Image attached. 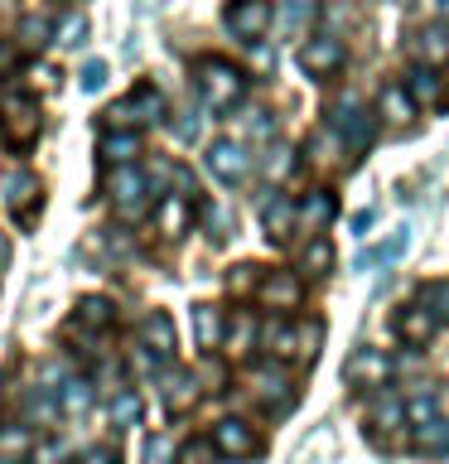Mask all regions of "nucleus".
Returning <instances> with one entry per match:
<instances>
[{"instance_id": "nucleus-1", "label": "nucleus", "mask_w": 449, "mask_h": 464, "mask_svg": "<svg viewBox=\"0 0 449 464\" xmlns=\"http://www.w3.org/2000/svg\"><path fill=\"white\" fill-rule=\"evenodd\" d=\"M194 82H198V97L208 111H232L246 92V72L237 63H227V58H198Z\"/></svg>"}, {"instance_id": "nucleus-2", "label": "nucleus", "mask_w": 449, "mask_h": 464, "mask_svg": "<svg viewBox=\"0 0 449 464\" xmlns=\"http://www.w3.org/2000/svg\"><path fill=\"white\" fill-rule=\"evenodd\" d=\"M39 126H43V116H39V102L29 92L0 97V136H5L10 150H29L39 140Z\"/></svg>"}, {"instance_id": "nucleus-3", "label": "nucleus", "mask_w": 449, "mask_h": 464, "mask_svg": "<svg viewBox=\"0 0 449 464\" xmlns=\"http://www.w3.org/2000/svg\"><path fill=\"white\" fill-rule=\"evenodd\" d=\"M329 126H333V136H343L348 155H362L372 145V111H368V102H362L358 92H343L339 102H333Z\"/></svg>"}, {"instance_id": "nucleus-4", "label": "nucleus", "mask_w": 449, "mask_h": 464, "mask_svg": "<svg viewBox=\"0 0 449 464\" xmlns=\"http://www.w3.org/2000/svg\"><path fill=\"white\" fill-rule=\"evenodd\" d=\"M165 121V97H159L155 82H140L126 102L107 107V130H130V126H155Z\"/></svg>"}, {"instance_id": "nucleus-5", "label": "nucleus", "mask_w": 449, "mask_h": 464, "mask_svg": "<svg viewBox=\"0 0 449 464\" xmlns=\"http://www.w3.org/2000/svg\"><path fill=\"white\" fill-rule=\"evenodd\" d=\"M107 194H111V208L126 218V223H136V218H145V208H150V179L136 169V165H116L111 179H107Z\"/></svg>"}, {"instance_id": "nucleus-6", "label": "nucleus", "mask_w": 449, "mask_h": 464, "mask_svg": "<svg viewBox=\"0 0 449 464\" xmlns=\"http://www.w3.org/2000/svg\"><path fill=\"white\" fill-rule=\"evenodd\" d=\"M39 179L29 169H14V174H5V179H0V203H5V208L14 213V223L20 227H34V218H39Z\"/></svg>"}, {"instance_id": "nucleus-7", "label": "nucleus", "mask_w": 449, "mask_h": 464, "mask_svg": "<svg viewBox=\"0 0 449 464\" xmlns=\"http://www.w3.org/2000/svg\"><path fill=\"white\" fill-rule=\"evenodd\" d=\"M203 165L217 184H242L246 174H252V155H246L242 140H213L208 155H203Z\"/></svg>"}, {"instance_id": "nucleus-8", "label": "nucleus", "mask_w": 449, "mask_h": 464, "mask_svg": "<svg viewBox=\"0 0 449 464\" xmlns=\"http://www.w3.org/2000/svg\"><path fill=\"white\" fill-rule=\"evenodd\" d=\"M223 20H227V29H232L237 39H246V44H252V39H261V34L271 29L275 10H271V0H232Z\"/></svg>"}, {"instance_id": "nucleus-9", "label": "nucleus", "mask_w": 449, "mask_h": 464, "mask_svg": "<svg viewBox=\"0 0 449 464\" xmlns=\"http://www.w3.org/2000/svg\"><path fill=\"white\" fill-rule=\"evenodd\" d=\"M300 68L310 72V78H333V72L343 68V39L333 34H314L300 44Z\"/></svg>"}, {"instance_id": "nucleus-10", "label": "nucleus", "mask_w": 449, "mask_h": 464, "mask_svg": "<svg viewBox=\"0 0 449 464\" xmlns=\"http://www.w3.org/2000/svg\"><path fill=\"white\" fill-rule=\"evenodd\" d=\"M213 450L217 455H227V459H252L256 455V435H252V426H246V420H237V416H227V420H217L213 426Z\"/></svg>"}, {"instance_id": "nucleus-11", "label": "nucleus", "mask_w": 449, "mask_h": 464, "mask_svg": "<svg viewBox=\"0 0 449 464\" xmlns=\"http://www.w3.org/2000/svg\"><path fill=\"white\" fill-rule=\"evenodd\" d=\"M256 300L266 304V310H275V314L295 310V304L304 300L300 276H290V271H266V276H261V285H256Z\"/></svg>"}, {"instance_id": "nucleus-12", "label": "nucleus", "mask_w": 449, "mask_h": 464, "mask_svg": "<svg viewBox=\"0 0 449 464\" xmlns=\"http://www.w3.org/2000/svg\"><path fill=\"white\" fill-rule=\"evenodd\" d=\"M348 382H368V387H377V392H382L387 382H391V358L387 353H377V348H358V353L353 358H348Z\"/></svg>"}, {"instance_id": "nucleus-13", "label": "nucleus", "mask_w": 449, "mask_h": 464, "mask_svg": "<svg viewBox=\"0 0 449 464\" xmlns=\"http://www.w3.org/2000/svg\"><path fill=\"white\" fill-rule=\"evenodd\" d=\"M261 223H266V237L285 242L290 227L300 223V203L290 194H266V198H261Z\"/></svg>"}, {"instance_id": "nucleus-14", "label": "nucleus", "mask_w": 449, "mask_h": 464, "mask_svg": "<svg viewBox=\"0 0 449 464\" xmlns=\"http://www.w3.org/2000/svg\"><path fill=\"white\" fill-rule=\"evenodd\" d=\"M411 58L420 68H440L449 63V29L444 24H420L411 39Z\"/></svg>"}, {"instance_id": "nucleus-15", "label": "nucleus", "mask_w": 449, "mask_h": 464, "mask_svg": "<svg viewBox=\"0 0 449 464\" xmlns=\"http://www.w3.org/2000/svg\"><path fill=\"white\" fill-rule=\"evenodd\" d=\"M159 397H165V411L169 416H184L188 406L198 401V377L188 368H169L165 372V387H159Z\"/></svg>"}, {"instance_id": "nucleus-16", "label": "nucleus", "mask_w": 449, "mask_h": 464, "mask_svg": "<svg viewBox=\"0 0 449 464\" xmlns=\"http://www.w3.org/2000/svg\"><path fill=\"white\" fill-rule=\"evenodd\" d=\"M34 430L24 420H0V464H29L34 459Z\"/></svg>"}, {"instance_id": "nucleus-17", "label": "nucleus", "mask_w": 449, "mask_h": 464, "mask_svg": "<svg viewBox=\"0 0 449 464\" xmlns=\"http://www.w3.org/2000/svg\"><path fill=\"white\" fill-rule=\"evenodd\" d=\"M188 223H194V203H188V194H165L155 203V227L165 232V237H184Z\"/></svg>"}, {"instance_id": "nucleus-18", "label": "nucleus", "mask_w": 449, "mask_h": 464, "mask_svg": "<svg viewBox=\"0 0 449 464\" xmlns=\"http://www.w3.org/2000/svg\"><path fill=\"white\" fill-rule=\"evenodd\" d=\"M140 343L150 348L155 358H174V348H179V339H174V319L165 310H150L140 319Z\"/></svg>"}, {"instance_id": "nucleus-19", "label": "nucleus", "mask_w": 449, "mask_h": 464, "mask_svg": "<svg viewBox=\"0 0 449 464\" xmlns=\"http://www.w3.org/2000/svg\"><path fill=\"white\" fill-rule=\"evenodd\" d=\"M368 416H372V430H377V435H396V430H406V401L396 397V392H387V387L372 397Z\"/></svg>"}, {"instance_id": "nucleus-20", "label": "nucleus", "mask_w": 449, "mask_h": 464, "mask_svg": "<svg viewBox=\"0 0 449 464\" xmlns=\"http://www.w3.org/2000/svg\"><path fill=\"white\" fill-rule=\"evenodd\" d=\"M391 329H396V339H406L411 348H420V343L435 339V319L420 310V304H401V314L391 319Z\"/></svg>"}, {"instance_id": "nucleus-21", "label": "nucleus", "mask_w": 449, "mask_h": 464, "mask_svg": "<svg viewBox=\"0 0 449 464\" xmlns=\"http://www.w3.org/2000/svg\"><path fill=\"white\" fill-rule=\"evenodd\" d=\"M53 392H58V411H63V416H82V411H92L97 382H92V377H63Z\"/></svg>"}, {"instance_id": "nucleus-22", "label": "nucleus", "mask_w": 449, "mask_h": 464, "mask_svg": "<svg viewBox=\"0 0 449 464\" xmlns=\"http://www.w3.org/2000/svg\"><path fill=\"white\" fill-rule=\"evenodd\" d=\"M20 411H24V426H49L58 416V392L53 387H29L20 397Z\"/></svg>"}, {"instance_id": "nucleus-23", "label": "nucleus", "mask_w": 449, "mask_h": 464, "mask_svg": "<svg viewBox=\"0 0 449 464\" xmlns=\"http://www.w3.org/2000/svg\"><path fill=\"white\" fill-rule=\"evenodd\" d=\"M406 92H411V102H416V107H435V102H440L444 97V87H440V72H435V68H411V72H406Z\"/></svg>"}, {"instance_id": "nucleus-24", "label": "nucleus", "mask_w": 449, "mask_h": 464, "mask_svg": "<svg viewBox=\"0 0 449 464\" xmlns=\"http://www.w3.org/2000/svg\"><path fill=\"white\" fill-rule=\"evenodd\" d=\"M285 387H290V382H285L281 368H252V392H256L266 406H275V411H285V406H290Z\"/></svg>"}, {"instance_id": "nucleus-25", "label": "nucleus", "mask_w": 449, "mask_h": 464, "mask_svg": "<svg viewBox=\"0 0 449 464\" xmlns=\"http://www.w3.org/2000/svg\"><path fill=\"white\" fill-rule=\"evenodd\" d=\"M97 150H101V160H107V165H136L140 136H136V130H107Z\"/></svg>"}, {"instance_id": "nucleus-26", "label": "nucleus", "mask_w": 449, "mask_h": 464, "mask_svg": "<svg viewBox=\"0 0 449 464\" xmlns=\"http://www.w3.org/2000/svg\"><path fill=\"white\" fill-rule=\"evenodd\" d=\"M266 348H271V358L275 362H290V358H300V329L295 324H285V319H275V324H266Z\"/></svg>"}, {"instance_id": "nucleus-27", "label": "nucleus", "mask_w": 449, "mask_h": 464, "mask_svg": "<svg viewBox=\"0 0 449 464\" xmlns=\"http://www.w3.org/2000/svg\"><path fill=\"white\" fill-rule=\"evenodd\" d=\"M223 334H227L223 310H217V304H194V339H198V348H217Z\"/></svg>"}, {"instance_id": "nucleus-28", "label": "nucleus", "mask_w": 449, "mask_h": 464, "mask_svg": "<svg viewBox=\"0 0 449 464\" xmlns=\"http://www.w3.org/2000/svg\"><path fill=\"white\" fill-rule=\"evenodd\" d=\"M377 111H382L391 126H406V121L416 116V102H411V92H406L401 82H387V87H382V102H377Z\"/></svg>"}, {"instance_id": "nucleus-29", "label": "nucleus", "mask_w": 449, "mask_h": 464, "mask_svg": "<svg viewBox=\"0 0 449 464\" xmlns=\"http://www.w3.org/2000/svg\"><path fill=\"white\" fill-rule=\"evenodd\" d=\"M333 208H339V203H333V194H324V188H314V194L300 203V227L310 232V237H319V227H324L329 218H333Z\"/></svg>"}, {"instance_id": "nucleus-30", "label": "nucleus", "mask_w": 449, "mask_h": 464, "mask_svg": "<svg viewBox=\"0 0 449 464\" xmlns=\"http://www.w3.org/2000/svg\"><path fill=\"white\" fill-rule=\"evenodd\" d=\"M406 246H411V232H396V237H387L382 246H368V252H358V261H353V266L358 271H377V266H387V261H396L401 252H406Z\"/></svg>"}, {"instance_id": "nucleus-31", "label": "nucleus", "mask_w": 449, "mask_h": 464, "mask_svg": "<svg viewBox=\"0 0 449 464\" xmlns=\"http://www.w3.org/2000/svg\"><path fill=\"white\" fill-rule=\"evenodd\" d=\"M411 445L420 450V455H435V459H444V455H449V420H444V416H435L430 426L411 430Z\"/></svg>"}, {"instance_id": "nucleus-32", "label": "nucleus", "mask_w": 449, "mask_h": 464, "mask_svg": "<svg viewBox=\"0 0 449 464\" xmlns=\"http://www.w3.org/2000/svg\"><path fill=\"white\" fill-rule=\"evenodd\" d=\"M116 324V310H111V300H101V295H87L78 300V319H72L68 329H111Z\"/></svg>"}, {"instance_id": "nucleus-33", "label": "nucleus", "mask_w": 449, "mask_h": 464, "mask_svg": "<svg viewBox=\"0 0 449 464\" xmlns=\"http://www.w3.org/2000/svg\"><path fill=\"white\" fill-rule=\"evenodd\" d=\"M406 426L420 430V426H430L435 416H440V406H435V392L430 387H416V392H406Z\"/></svg>"}, {"instance_id": "nucleus-34", "label": "nucleus", "mask_w": 449, "mask_h": 464, "mask_svg": "<svg viewBox=\"0 0 449 464\" xmlns=\"http://www.w3.org/2000/svg\"><path fill=\"white\" fill-rule=\"evenodd\" d=\"M256 334H261V329H256V319H252V314H246V310H242V314H232V324H227V334H223V343H227V353H232V358H242V353H252V343H256Z\"/></svg>"}, {"instance_id": "nucleus-35", "label": "nucleus", "mask_w": 449, "mask_h": 464, "mask_svg": "<svg viewBox=\"0 0 449 464\" xmlns=\"http://www.w3.org/2000/svg\"><path fill=\"white\" fill-rule=\"evenodd\" d=\"M416 304L435 319V324H440V319L449 324V281H425V285H420V295H416Z\"/></svg>"}, {"instance_id": "nucleus-36", "label": "nucleus", "mask_w": 449, "mask_h": 464, "mask_svg": "<svg viewBox=\"0 0 449 464\" xmlns=\"http://www.w3.org/2000/svg\"><path fill=\"white\" fill-rule=\"evenodd\" d=\"M329 266H333L329 237H310V242H304V252H300V271L304 276H329Z\"/></svg>"}, {"instance_id": "nucleus-37", "label": "nucleus", "mask_w": 449, "mask_h": 464, "mask_svg": "<svg viewBox=\"0 0 449 464\" xmlns=\"http://www.w3.org/2000/svg\"><path fill=\"white\" fill-rule=\"evenodd\" d=\"M140 420V397L136 392H116L111 397V426H136Z\"/></svg>"}, {"instance_id": "nucleus-38", "label": "nucleus", "mask_w": 449, "mask_h": 464, "mask_svg": "<svg viewBox=\"0 0 449 464\" xmlns=\"http://www.w3.org/2000/svg\"><path fill=\"white\" fill-rule=\"evenodd\" d=\"M314 10H319V0H285V29H300L314 20Z\"/></svg>"}, {"instance_id": "nucleus-39", "label": "nucleus", "mask_w": 449, "mask_h": 464, "mask_svg": "<svg viewBox=\"0 0 449 464\" xmlns=\"http://www.w3.org/2000/svg\"><path fill=\"white\" fill-rule=\"evenodd\" d=\"M82 39H87V20H82V14H63V20H58V44L78 49Z\"/></svg>"}, {"instance_id": "nucleus-40", "label": "nucleus", "mask_w": 449, "mask_h": 464, "mask_svg": "<svg viewBox=\"0 0 449 464\" xmlns=\"http://www.w3.org/2000/svg\"><path fill=\"white\" fill-rule=\"evenodd\" d=\"M290 169H295V150H290V145H271V155H266V174H271V179H285Z\"/></svg>"}, {"instance_id": "nucleus-41", "label": "nucleus", "mask_w": 449, "mask_h": 464, "mask_svg": "<svg viewBox=\"0 0 449 464\" xmlns=\"http://www.w3.org/2000/svg\"><path fill=\"white\" fill-rule=\"evenodd\" d=\"M213 459H217L213 440H188V445L179 450V464H213Z\"/></svg>"}, {"instance_id": "nucleus-42", "label": "nucleus", "mask_w": 449, "mask_h": 464, "mask_svg": "<svg viewBox=\"0 0 449 464\" xmlns=\"http://www.w3.org/2000/svg\"><path fill=\"white\" fill-rule=\"evenodd\" d=\"M256 271H261V266H237V271L227 276V290H232V295H246V290H256V285H261Z\"/></svg>"}, {"instance_id": "nucleus-43", "label": "nucleus", "mask_w": 449, "mask_h": 464, "mask_svg": "<svg viewBox=\"0 0 449 464\" xmlns=\"http://www.w3.org/2000/svg\"><path fill=\"white\" fill-rule=\"evenodd\" d=\"M319 339H324V329L314 324H300V362H314V353H319Z\"/></svg>"}, {"instance_id": "nucleus-44", "label": "nucleus", "mask_w": 449, "mask_h": 464, "mask_svg": "<svg viewBox=\"0 0 449 464\" xmlns=\"http://www.w3.org/2000/svg\"><path fill=\"white\" fill-rule=\"evenodd\" d=\"M43 39H49V24H43V20H34V14H29V20L20 24V44H24V49H39Z\"/></svg>"}, {"instance_id": "nucleus-45", "label": "nucleus", "mask_w": 449, "mask_h": 464, "mask_svg": "<svg viewBox=\"0 0 449 464\" xmlns=\"http://www.w3.org/2000/svg\"><path fill=\"white\" fill-rule=\"evenodd\" d=\"M78 464H121V455H116L111 445H92V450H87V455H82Z\"/></svg>"}, {"instance_id": "nucleus-46", "label": "nucleus", "mask_w": 449, "mask_h": 464, "mask_svg": "<svg viewBox=\"0 0 449 464\" xmlns=\"http://www.w3.org/2000/svg\"><path fill=\"white\" fill-rule=\"evenodd\" d=\"M101 82H107V63H97V58H92V63L82 68V87H87V92H97Z\"/></svg>"}, {"instance_id": "nucleus-47", "label": "nucleus", "mask_w": 449, "mask_h": 464, "mask_svg": "<svg viewBox=\"0 0 449 464\" xmlns=\"http://www.w3.org/2000/svg\"><path fill=\"white\" fill-rule=\"evenodd\" d=\"M165 459H169V440H165V435H155V440L145 445V464H165Z\"/></svg>"}, {"instance_id": "nucleus-48", "label": "nucleus", "mask_w": 449, "mask_h": 464, "mask_svg": "<svg viewBox=\"0 0 449 464\" xmlns=\"http://www.w3.org/2000/svg\"><path fill=\"white\" fill-rule=\"evenodd\" d=\"M246 130H252V136H271V116L266 111H246Z\"/></svg>"}, {"instance_id": "nucleus-49", "label": "nucleus", "mask_w": 449, "mask_h": 464, "mask_svg": "<svg viewBox=\"0 0 449 464\" xmlns=\"http://www.w3.org/2000/svg\"><path fill=\"white\" fill-rule=\"evenodd\" d=\"M63 455H68V445H63V440H53V445H43V450H39V464H63Z\"/></svg>"}, {"instance_id": "nucleus-50", "label": "nucleus", "mask_w": 449, "mask_h": 464, "mask_svg": "<svg viewBox=\"0 0 449 464\" xmlns=\"http://www.w3.org/2000/svg\"><path fill=\"white\" fill-rule=\"evenodd\" d=\"M198 111H184V121H179V140H198Z\"/></svg>"}, {"instance_id": "nucleus-51", "label": "nucleus", "mask_w": 449, "mask_h": 464, "mask_svg": "<svg viewBox=\"0 0 449 464\" xmlns=\"http://www.w3.org/2000/svg\"><path fill=\"white\" fill-rule=\"evenodd\" d=\"M208 227H217V237H227V213L213 208V213H208Z\"/></svg>"}, {"instance_id": "nucleus-52", "label": "nucleus", "mask_w": 449, "mask_h": 464, "mask_svg": "<svg viewBox=\"0 0 449 464\" xmlns=\"http://www.w3.org/2000/svg\"><path fill=\"white\" fill-rule=\"evenodd\" d=\"M372 223H377V213H372V208H368V213H358V218H353V232H368Z\"/></svg>"}, {"instance_id": "nucleus-53", "label": "nucleus", "mask_w": 449, "mask_h": 464, "mask_svg": "<svg viewBox=\"0 0 449 464\" xmlns=\"http://www.w3.org/2000/svg\"><path fill=\"white\" fill-rule=\"evenodd\" d=\"M150 5H165V0H140V10H150Z\"/></svg>"}, {"instance_id": "nucleus-54", "label": "nucleus", "mask_w": 449, "mask_h": 464, "mask_svg": "<svg viewBox=\"0 0 449 464\" xmlns=\"http://www.w3.org/2000/svg\"><path fill=\"white\" fill-rule=\"evenodd\" d=\"M440 10H444V14H449V0H440Z\"/></svg>"}, {"instance_id": "nucleus-55", "label": "nucleus", "mask_w": 449, "mask_h": 464, "mask_svg": "<svg viewBox=\"0 0 449 464\" xmlns=\"http://www.w3.org/2000/svg\"><path fill=\"white\" fill-rule=\"evenodd\" d=\"M0 261H5V242H0Z\"/></svg>"}]
</instances>
